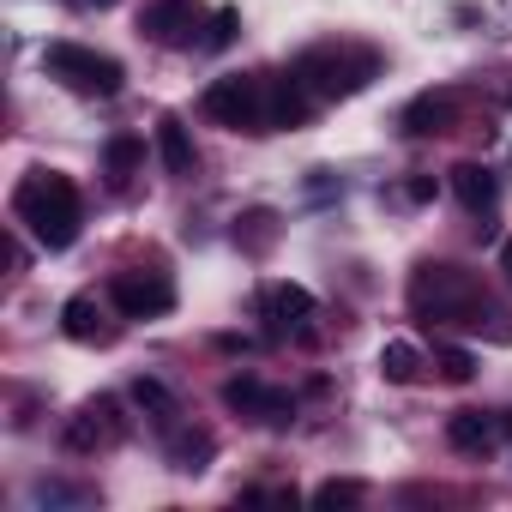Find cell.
<instances>
[{
  "instance_id": "obj_28",
  "label": "cell",
  "mask_w": 512,
  "mask_h": 512,
  "mask_svg": "<svg viewBox=\"0 0 512 512\" xmlns=\"http://www.w3.org/2000/svg\"><path fill=\"white\" fill-rule=\"evenodd\" d=\"M91 7H115V0H91Z\"/></svg>"
},
{
  "instance_id": "obj_23",
  "label": "cell",
  "mask_w": 512,
  "mask_h": 512,
  "mask_svg": "<svg viewBox=\"0 0 512 512\" xmlns=\"http://www.w3.org/2000/svg\"><path fill=\"white\" fill-rule=\"evenodd\" d=\"M362 500H368V482H356V476H332L314 488V506H362Z\"/></svg>"
},
{
  "instance_id": "obj_2",
  "label": "cell",
  "mask_w": 512,
  "mask_h": 512,
  "mask_svg": "<svg viewBox=\"0 0 512 512\" xmlns=\"http://www.w3.org/2000/svg\"><path fill=\"white\" fill-rule=\"evenodd\" d=\"M13 217H19L49 253H61V247L79 241L85 205H79V187H73L67 175H55V169H31V175L13 187Z\"/></svg>"
},
{
  "instance_id": "obj_16",
  "label": "cell",
  "mask_w": 512,
  "mask_h": 512,
  "mask_svg": "<svg viewBox=\"0 0 512 512\" xmlns=\"http://www.w3.org/2000/svg\"><path fill=\"white\" fill-rule=\"evenodd\" d=\"M157 157H163L169 175H193V169H199V151H193L181 115H163V121H157Z\"/></svg>"
},
{
  "instance_id": "obj_10",
  "label": "cell",
  "mask_w": 512,
  "mask_h": 512,
  "mask_svg": "<svg viewBox=\"0 0 512 512\" xmlns=\"http://www.w3.org/2000/svg\"><path fill=\"white\" fill-rule=\"evenodd\" d=\"M308 115H314V91L296 73L266 79V121H272V133L278 127H308Z\"/></svg>"
},
{
  "instance_id": "obj_3",
  "label": "cell",
  "mask_w": 512,
  "mask_h": 512,
  "mask_svg": "<svg viewBox=\"0 0 512 512\" xmlns=\"http://www.w3.org/2000/svg\"><path fill=\"white\" fill-rule=\"evenodd\" d=\"M314 97H356L374 73H380V55L374 49H356V43H320L308 55H296L290 67Z\"/></svg>"
},
{
  "instance_id": "obj_11",
  "label": "cell",
  "mask_w": 512,
  "mask_h": 512,
  "mask_svg": "<svg viewBox=\"0 0 512 512\" xmlns=\"http://www.w3.org/2000/svg\"><path fill=\"white\" fill-rule=\"evenodd\" d=\"M452 121H458V97H452V91H422V97H410L404 115H398V127H404L410 139L452 133Z\"/></svg>"
},
{
  "instance_id": "obj_15",
  "label": "cell",
  "mask_w": 512,
  "mask_h": 512,
  "mask_svg": "<svg viewBox=\"0 0 512 512\" xmlns=\"http://www.w3.org/2000/svg\"><path fill=\"white\" fill-rule=\"evenodd\" d=\"M260 314H266L278 332H290V326H308V320H314V296H308L302 284H266V290H260Z\"/></svg>"
},
{
  "instance_id": "obj_4",
  "label": "cell",
  "mask_w": 512,
  "mask_h": 512,
  "mask_svg": "<svg viewBox=\"0 0 512 512\" xmlns=\"http://www.w3.org/2000/svg\"><path fill=\"white\" fill-rule=\"evenodd\" d=\"M43 73L61 79V85L79 91V97H121V85H127L121 61H115V55H97V49H85V43H49V49H43Z\"/></svg>"
},
{
  "instance_id": "obj_20",
  "label": "cell",
  "mask_w": 512,
  "mask_h": 512,
  "mask_svg": "<svg viewBox=\"0 0 512 512\" xmlns=\"http://www.w3.org/2000/svg\"><path fill=\"white\" fill-rule=\"evenodd\" d=\"M380 380L416 386V380H422V350H416V344H386V350H380Z\"/></svg>"
},
{
  "instance_id": "obj_22",
  "label": "cell",
  "mask_w": 512,
  "mask_h": 512,
  "mask_svg": "<svg viewBox=\"0 0 512 512\" xmlns=\"http://www.w3.org/2000/svg\"><path fill=\"white\" fill-rule=\"evenodd\" d=\"M434 368H440V380H452V386L476 380V356L458 350V344H434Z\"/></svg>"
},
{
  "instance_id": "obj_17",
  "label": "cell",
  "mask_w": 512,
  "mask_h": 512,
  "mask_svg": "<svg viewBox=\"0 0 512 512\" xmlns=\"http://www.w3.org/2000/svg\"><path fill=\"white\" fill-rule=\"evenodd\" d=\"M139 163H145V139H139V133H115V139L103 145V169H109L115 187H127V181L139 175Z\"/></svg>"
},
{
  "instance_id": "obj_14",
  "label": "cell",
  "mask_w": 512,
  "mask_h": 512,
  "mask_svg": "<svg viewBox=\"0 0 512 512\" xmlns=\"http://www.w3.org/2000/svg\"><path fill=\"white\" fill-rule=\"evenodd\" d=\"M452 193H458V205L464 211H476V217H488L494 205H500V175L488 169V163H452Z\"/></svg>"
},
{
  "instance_id": "obj_25",
  "label": "cell",
  "mask_w": 512,
  "mask_h": 512,
  "mask_svg": "<svg viewBox=\"0 0 512 512\" xmlns=\"http://www.w3.org/2000/svg\"><path fill=\"white\" fill-rule=\"evenodd\" d=\"M404 199H416V205H422V199H434V181H428V175H416V181L404 187Z\"/></svg>"
},
{
  "instance_id": "obj_24",
  "label": "cell",
  "mask_w": 512,
  "mask_h": 512,
  "mask_svg": "<svg viewBox=\"0 0 512 512\" xmlns=\"http://www.w3.org/2000/svg\"><path fill=\"white\" fill-rule=\"evenodd\" d=\"M235 31H241V13H235V7H217V13H211V31H205V49H229Z\"/></svg>"
},
{
  "instance_id": "obj_12",
  "label": "cell",
  "mask_w": 512,
  "mask_h": 512,
  "mask_svg": "<svg viewBox=\"0 0 512 512\" xmlns=\"http://www.w3.org/2000/svg\"><path fill=\"white\" fill-rule=\"evenodd\" d=\"M500 416L494 410H452V422H446V440H452V452H470V458H488L494 446H500Z\"/></svg>"
},
{
  "instance_id": "obj_19",
  "label": "cell",
  "mask_w": 512,
  "mask_h": 512,
  "mask_svg": "<svg viewBox=\"0 0 512 512\" xmlns=\"http://www.w3.org/2000/svg\"><path fill=\"white\" fill-rule=\"evenodd\" d=\"M211 452H217V440H211L205 428H181V434L169 440V464H175V470H205Z\"/></svg>"
},
{
  "instance_id": "obj_18",
  "label": "cell",
  "mask_w": 512,
  "mask_h": 512,
  "mask_svg": "<svg viewBox=\"0 0 512 512\" xmlns=\"http://www.w3.org/2000/svg\"><path fill=\"white\" fill-rule=\"evenodd\" d=\"M133 404H139V410H145L157 428H175V422H181V404H175V392H169L163 380H151V374H139V380H133Z\"/></svg>"
},
{
  "instance_id": "obj_21",
  "label": "cell",
  "mask_w": 512,
  "mask_h": 512,
  "mask_svg": "<svg viewBox=\"0 0 512 512\" xmlns=\"http://www.w3.org/2000/svg\"><path fill=\"white\" fill-rule=\"evenodd\" d=\"M235 241H241L247 253H266V247L278 241V211H247L241 229H235Z\"/></svg>"
},
{
  "instance_id": "obj_1",
  "label": "cell",
  "mask_w": 512,
  "mask_h": 512,
  "mask_svg": "<svg viewBox=\"0 0 512 512\" xmlns=\"http://www.w3.org/2000/svg\"><path fill=\"white\" fill-rule=\"evenodd\" d=\"M410 308L416 320H440V326H470V332H494L500 344H512V320L488 302V290L464 272V266H446V260H422L416 278H410Z\"/></svg>"
},
{
  "instance_id": "obj_6",
  "label": "cell",
  "mask_w": 512,
  "mask_h": 512,
  "mask_svg": "<svg viewBox=\"0 0 512 512\" xmlns=\"http://www.w3.org/2000/svg\"><path fill=\"white\" fill-rule=\"evenodd\" d=\"M109 302H115V314L121 320H163L169 308H175V278L169 272H115V284H109Z\"/></svg>"
},
{
  "instance_id": "obj_8",
  "label": "cell",
  "mask_w": 512,
  "mask_h": 512,
  "mask_svg": "<svg viewBox=\"0 0 512 512\" xmlns=\"http://www.w3.org/2000/svg\"><path fill=\"white\" fill-rule=\"evenodd\" d=\"M199 31V0H151L139 13V37L157 49H193Z\"/></svg>"
},
{
  "instance_id": "obj_9",
  "label": "cell",
  "mask_w": 512,
  "mask_h": 512,
  "mask_svg": "<svg viewBox=\"0 0 512 512\" xmlns=\"http://www.w3.org/2000/svg\"><path fill=\"white\" fill-rule=\"evenodd\" d=\"M127 440V416L115 398H91L73 422H67V452H103V446H121Z\"/></svg>"
},
{
  "instance_id": "obj_27",
  "label": "cell",
  "mask_w": 512,
  "mask_h": 512,
  "mask_svg": "<svg viewBox=\"0 0 512 512\" xmlns=\"http://www.w3.org/2000/svg\"><path fill=\"white\" fill-rule=\"evenodd\" d=\"M500 428H506V434H512V410H500Z\"/></svg>"
},
{
  "instance_id": "obj_13",
  "label": "cell",
  "mask_w": 512,
  "mask_h": 512,
  "mask_svg": "<svg viewBox=\"0 0 512 512\" xmlns=\"http://www.w3.org/2000/svg\"><path fill=\"white\" fill-rule=\"evenodd\" d=\"M61 332H67L73 344H115V326H109V314H103V302H97L91 290L67 296V308H61Z\"/></svg>"
},
{
  "instance_id": "obj_7",
  "label": "cell",
  "mask_w": 512,
  "mask_h": 512,
  "mask_svg": "<svg viewBox=\"0 0 512 512\" xmlns=\"http://www.w3.org/2000/svg\"><path fill=\"white\" fill-rule=\"evenodd\" d=\"M223 404L235 416H247V422H266V428H284L296 416V398L278 392V386H266L260 374H229L223 380Z\"/></svg>"
},
{
  "instance_id": "obj_26",
  "label": "cell",
  "mask_w": 512,
  "mask_h": 512,
  "mask_svg": "<svg viewBox=\"0 0 512 512\" xmlns=\"http://www.w3.org/2000/svg\"><path fill=\"white\" fill-rule=\"evenodd\" d=\"M500 272L512 278V235H506V247H500Z\"/></svg>"
},
{
  "instance_id": "obj_5",
  "label": "cell",
  "mask_w": 512,
  "mask_h": 512,
  "mask_svg": "<svg viewBox=\"0 0 512 512\" xmlns=\"http://www.w3.org/2000/svg\"><path fill=\"white\" fill-rule=\"evenodd\" d=\"M199 109L217 127H229V133H272V121H266V79H253V73L211 79L205 97H199Z\"/></svg>"
}]
</instances>
